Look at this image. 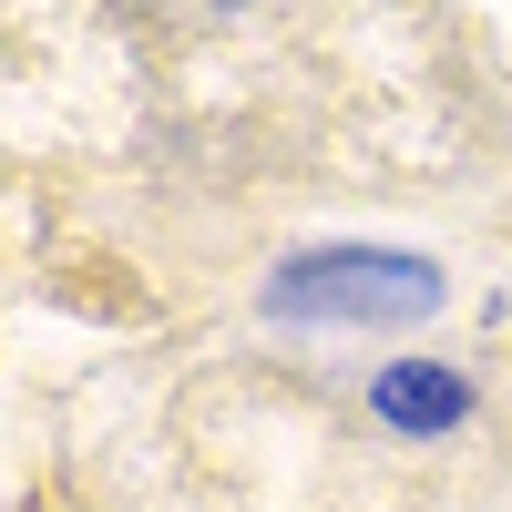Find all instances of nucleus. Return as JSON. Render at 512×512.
I'll use <instances>...</instances> for the list:
<instances>
[{
    "label": "nucleus",
    "instance_id": "f257e3e1",
    "mask_svg": "<svg viewBox=\"0 0 512 512\" xmlns=\"http://www.w3.org/2000/svg\"><path fill=\"white\" fill-rule=\"evenodd\" d=\"M431 308H441V267L400 256V246H318L267 277L277 328H410Z\"/></svg>",
    "mask_w": 512,
    "mask_h": 512
},
{
    "label": "nucleus",
    "instance_id": "f03ea898",
    "mask_svg": "<svg viewBox=\"0 0 512 512\" xmlns=\"http://www.w3.org/2000/svg\"><path fill=\"white\" fill-rule=\"evenodd\" d=\"M369 410L390 420L400 441H441V431H461V410H472V379L441 369V359H390L369 379Z\"/></svg>",
    "mask_w": 512,
    "mask_h": 512
}]
</instances>
